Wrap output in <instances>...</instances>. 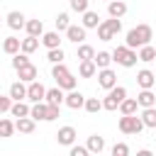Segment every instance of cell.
Listing matches in <instances>:
<instances>
[{
    "label": "cell",
    "mask_w": 156,
    "mask_h": 156,
    "mask_svg": "<svg viewBox=\"0 0 156 156\" xmlns=\"http://www.w3.org/2000/svg\"><path fill=\"white\" fill-rule=\"evenodd\" d=\"M154 39V32L149 24H136L127 32V39H124V46L129 49H141V46H149V41Z\"/></svg>",
    "instance_id": "1"
},
{
    "label": "cell",
    "mask_w": 156,
    "mask_h": 156,
    "mask_svg": "<svg viewBox=\"0 0 156 156\" xmlns=\"http://www.w3.org/2000/svg\"><path fill=\"white\" fill-rule=\"evenodd\" d=\"M112 61H115L117 66H122V68H132V66H136V61H139V51H134V49H129V46H117V49L112 51Z\"/></svg>",
    "instance_id": "2"
},
{
    "label": "cell",
    "mask_w": 156,
    "mask_h": 156,
    "mask_svg": "<svg viewBox=\"0 0 156 156\" xmlns=\"http://www.w3.org/2000/svg\"><path fill=\"white\" fill-rule=\"evenodd\" d=\"M124 100H127V88H124V85H117V88H112V90L105 95L102 107L110 110V112H115V110H119V105H122Z\"/></svg>",
    "instance_id": "3"
},
{
    "label": "cell",
    "mask_w": 156,
    "mask_h": 156,
    "mask_svg": "<svg viewBox=\"0 0 156 156\" xmlns=\"http://www.w3.org/2000/svg\"><path fill=\"white\" fill-rule=\"evenodd\" d=\"M117 127H119L122 134H139V132L144 129V122H141V117H136V115H122L119 122H117Z\"/></svg>",
    "instance_id": "4"
},
{
    "label": "cell",
    "mask_w": 156,
    "mask_h": 156,
    "mask_svg": "<svg viewBox=\"0 0 156 156\" xmlns=\"http://www.w3.org/2000/svg\"><path fill=\"white\" fill-rule=\"evenodd\" d=\"M98 85L102 88V90H112V88H117V73L112 71V68H102V71H98Z\"/></svg>",
    "instance_id": "5"
},
{
    "label": "cell",
    "mask_w": 156,
    "mask_h": 156,
    "mask_svg": "<svg viewBox=\"0 0 156 156\" xmlns=\"http://www.w3.org/2000/svg\"><path fill=\"white\" fill-rule=\"evenodd\" d=\"M136 85H139L141 90H151V88L156 85V73L149 71V68H141V71L136 73Z\"/></svg>",
    "instance_id": "6"
},
{
    "label": "cell",
    "mask_w": 156,
    "mask_h": 156,
    "mask_svg": "<svg viewBox=\"0 0 156 156\" xmlns=\"http://www.w3.org/2000/svg\"><path fill=\"white\" fill-rule=\"evenodd\" d=\"M27 100H32V102H44V100H46V88H44L39 80L29 83V85H27Z\"/></svg>",
    "instance_id": "7"
},
{
    "label": "cell",
    "mask_w": 156,
    "mask_h": 156,
    "mask_svg": "<svg viewBox=\"0 0 156 156\" xmlns=\"http://www.w3.org/2000/svg\"><path fill=\"white\" fill-rule=\"evenodd\" d=\"M76 136H78V134H76V129H73V127H68V124H66V127H61V129L56 132V141H58L61 146H73V144H76Z\"/></svg>",
    "instance_id": "8"
},
{
    "label": "cell",
    "mask_w": 156,
    "mask_h": 156,
    "mask_svg": "<svg viewBox=\"0 0 156 156\" xmlns=\"http://www.w3.org/2000/svg\"><path fill=\"white\" fill-rule=\"evenodd\" d=\"M85 32H88V29H85L83 24H71L68 32H66V39L73 41V44H83V41H85Z\"/></svg>",
    "instance_id": "9"
},
{
    "label": "cell",
    "mask_w": 156,
    "mask_h": 156,
    "mask_svg": "<svg viewBox=\"0 0 156 156\" xmlns=\"http://www.w3.org/2000/svg\"><path fill=\"white\" fill-rule=\"evenodd\" d=\"M2 51H5L7 56H17V54L22 51V39H17V37H5Z\"/></svg>",
    "instance_id": "10"
},
{
    "label": "cell",
    "mask_w": 156,
    "mask_h": 156,
    "mask_svg": "<svg viewBox=\"0 0 156 156\" xmlns=\"http://www.w3.org/2000/svg\"><path fill=\"white\" fill-rule=\"evenodd\" d=\"M17 76H20V80H22V83H27V85H29V83H34V80H37L39 71H37V66H34V63H27V66H22V68L17 71Z\"/></svg>",
    "instance_id": "11"
},
{
    "label": "cell",
    "mask_w": 156,
    "mask_h": 156,
    "mask_svg": "<svg viewBox=\"0 0 156 156\" xmlns=\"http://www.w3.org/2000/svg\"><path fill=\"white\" fill-rule=\"evenodd\" d=\"M44 102H46V105H56V107H61V105H66V95H63L61 88H49Z\"/></svg>",
    "instance_id": "12"
},
{
    "label": "cell",
    "mask_w": 156,
    "mask_h": 156,
    "mask_svg": "<svg viewBox=\"0 0 156 156\" xmlns=\"http://www.w3.org/2000/svg\"><path fill=\"white\" fill-rule=\"evenodd\" d=\"M85 95L83 93H78V90H71L68 95H66V107H71V110H80V107H85Z\"/></svg>",
    "instance_id": "13"
},
{
    "label": "cell",
    "mask_w": 156,
    "mask_h": 156,
    "mask_svg": "<svg viewBox=\"0 0 156 156\" xmlns=\"http://www.w3.org/2000/svg\"><path fill=\"white\" fill-rule=\"evenodd\" d=\"M7 27H10V29H24V27H27V20H24V15H22L20 10H12V12H7Z\"/></svg>",
    "instance_id": "14"
},
{
    "label": "cell",
    "mask_w": 156,
    "mask_h": 156,
    "mask_svg": "<svg viewBox=\"0 0 156 156\" xmlns=\"http://www.w3.org/2000/svg\"><path fill=\"white\" fill-rule=\"evenodd\" d=\"M107 15L115 17V20L124 17V15H127V2H122V0H112V2H107Z\"/></svg>",
    "instance_id": "15"
},
{
    "label": "cell",
    "mask_w": 156,
    "mask_h": 156,
    "mask_svg": "<svg viewBox=\"0 0 156 156\" xmlns=\"http://www.w3.org/2000/svg\"><path fill=\"white\" fill-rule=\"evenodd\" d=\"M136 102H139L141 110H146V107H156V95H154V90H141V93L136 95Z\"/></svg>",
    "instance_id": "16"
},
{
    "label": "cell",
    "mask_w": 156,
    "mask_h": 156,
    "mask_svg": "<svg viewBox=\"0 0 156 156\" xmlns=\"http://www.w3.org/2000/svg\"><path fill=\"white\" fill-rule=\"evenodd\" d=\"M80 24L85 27V29H98L102 22H100V15L98 12H93V10H88L85 15H83V20H80Z\"/></svg>",
    "instance_id": "17"
},
{
    "label": "cell",
    "mask_w": 156,
    "mask_h": 156,
    "mask_svg": "<svg viewBox=\"0 0 156 156\" xmlns=\"http://www.w3.org/2000/svg\"><path fill=\"white\" fill-rule=\"evenodd\" d=\"M27 37H44L46 32H44V24H41V20H27Z\"/></svg>",
    "instance_id": "18"
},
{
    "label": "cell",
    "mask_w": 156,
    "mask_h": 156,
    "mask_svg": "<svg viewBox=\"0 0 156 156\" xmlns=\"http://www.w3.org/2000/svg\"><path fill=\"white\" fill-rule=\"evenodd\" d=\"M10 98H12L15 102H22V100L27 98V85H24L22 80L12 83V85H10Z\"/></svg>",
    "instance_id": "19"
},
{
    "label": "cell",
    "mask_w": 156,
    "mask_h": 156,
    "mask_svg": "<svg viewBox=\"0 0 156 156\" xmlns=\"http://www.w3.org/2000/svg\"><path fill=\"white\" fill-rule=\"evenodd\" d=\"M41 44L51 51V49H61V37H58V32H46L44 37H41Z\"/></svg>",
    "instance_id": "20"
},
{
    "label": "cell",
    "mask_w": 156,
    "mask_h": 156,
    "mask_svg": "<svg viewBox=\"0 0 156 156\" xmlns=\"http://www.w3.org/2000/svg\"><path fill=\"white\" fill-rule=\"evenodd\" d=\"M46 115H49V105H46V102H34V105H32V115H29L32 119L46 122Z\"/></svg>",
    "instance_id": "21"
},
{
    "label": "cell",
    "mask_w": 156,
    "mask_h": 156,
    "mask_svg": "<svg viewBox=\"0 0 156 156\" xmlns=\"http://www.w3.org/2000/svg\"><path fill=\"white\" fill-rule=\"evenodd\" d=\"M95 73H98L95 61H80V66H78V76L80 78H93Z\"/></svg>",
    "instance_id": "22"
},
{
    "label": "cell",
    "mask_w": 156,
    "mask_h": 156,
    "mask_svg": "<svg viewBox=\"0 0 156 156\" xmlns=\"http://www.w3.org/2000/svg\"><path fill=\"white\" fill-rule=\"evenodd\" d=\"M15 124H17V132H20V134H32L34 127H37V119H32V117H22V119H17Z\"/></svg>",
    "instance_id": "23"
},
{
    "label": "cell",
    "mask_w": 156,
    "mask_h": 156,
    "mask_svg": "<svg viewBox=\"0 0 156 156\" xmlns=\"http://www.w3.org/2000/svg\"><path fill=\"white\" fill-rule=\"evenodd\" d=\"M88 149H90V154H100L102 149H105V139L100 136V134H90L88 136V144H85Z\"/></svg>",
    "instance_id": "24"
},
{
    "label": "cell",
    "mask_w": 156,
    "mask_h": 156,
    "mask_svg": "<svg viewBox=\"0 0 156 156\" xmlns=\"http://www.w3.org/2000/svg\"><path fill=\"white\" fill-rule=\"evenodd\" d=\"M141 122H144V127H149V129H156V107H146V110H141Z\"/></svg>",
    "instance_id": "25"
},
{
    "label": "cell",
    "mask_w": 156,
    "mask_h": 156,
    "mask_svg": "<svg viewBox=\"0 0 156 156\" xmlns=\"http://www.w3.org/2000/svg\"><path fill=\"white\" fill-rule=\"evenodd\" d=\"M39 41H41V39H37V37H24V39H22V54H27V56L34 54V51L39 49Z\"/></svg>",
    "instance_id": "26"
},
{
    "label": "cell",
    "mask_w": 156,
    "mask_h": 156,
    "mask_svg": "<svg viewBox=\"0 0 156 156\" xmlns=\"http://www.w3.org/2000/svg\"><path fill=\"white\" fill-rule=\"evenodd\" d=\"M76 83H78V80H76V76H73V73H68V76H63V78H58V80H56V88H61V90H68V93H71V90H76Z\"/></svg>",
    "instance_id": "27"
},
{
    "label": "cell",
    "mask_w": 156,
    "mask_h": 156,
    "mask_svg": "<svg viewBox=\"0 0 156 156\" xmlns=\"http://www.w3.org/2000/svg\"><path fill=\"white\" fill-rule=\"evenodd\" d=\"M10 115H12V117H17V119H22V117H29V115H32V107H29L27 102H15Z\"/></svg>",
    "instance_id": "28"
},
{
    "label": "cell",
    "mask_w": 156,
    "mask_h": 156,
    "mask_svg": "<svg viewBox=\"0 0 156 156\" xmlns=\"http://www.w3.org/2000/svg\"><path fill=\"white\" fill-rule=\"evenodd\" d=\"M110 63H112V54H107V51H98V54H95V66H98V71L110 68Z\"/></svg>",
    "instance_id": "29"
},
{
    "label": "cell",
    "mask_w": 156,
    "mask_h": 156,
    "mask_svg": "<svg viewBox=\"0 0 156 156\" xmlns=\"http://www.w3.org/2000/svg\"><path fill=\"white\" fill-rule=\"evenodd\" d=\"M136 110H139L136 98H127V100L119 105V112H122V115H136Z\"/></svg>",
    "instance_id": "30"
},
{
    "label": "cell",
    "mask_w": 156,
    "mask_h": 156,
    "mask_svg": "<svg viewBox=\"0 0 156 156\" xmlns=\"http://www.w3.org/2000/svg\"><path fill=\"white\" fill-rule=\"evenodd\" d=\"M17 129V124L12 122V119H7V117H2L0 119V136L2 139H7V136H12V132Z\"/></svg>",
    "instance_id": "31"
},
{
    "label": "cell",
    "mask_w": 156,
    "mask_h": 156,
    "mask_svg": "<svg viewBox=\"0 0 156 156\" xmlns=\"http://www.w3.org/2000/svg\"><path fill=\"white\" fill-rule=\"evenodd\" d=\"M78 58L80 61H95V49L90 44H80L78 46Z\"/></svg>",
    "instance_id": "32"
},
{
    "label": "cell",
    "mask_w": 156,
    "mask_h": 156,
    "mask_svg": "<svg viewBox=\"0 0 156 156\" xmlns=\"http://www.w3.org/2000/svg\"><path fill=\"white\" fill-rule=\"evenodd\" d=\"M154 58H156V46H151V44H149V46H141V49H139V61L151 63Z\"/></svg>",
    "instance_id": "33"
},
{
    "label": "cell",
    "mask_w": 156,
    "mask_h": 156,
    "mask_svg": "<svg viewBox=\"0 0 156 156\" xmlns=\"http://www.w3.org/2000/svg\"><path fill=\"white\" fill-rule=\"evenodd\" d=\"M54 22H56V32H68V27H71V20H68V12H58Z\"/></svg>",
    "instance_id": "34"
},
{
    "label": "cell",
    "mask_w": 156,
    "mask_h": 156,
    "mask_svg": "<svg viewBox=\"0 0 156 156\" xmlns=\"http://www.w3.org/2000/svg\"><path fill=\"white\" fill-rule=\"evenodd\" d=\"M83 110L90 112V115H95V112H100V110H105V107H102V100H98V98H88Z\"/></svg>",
    "instance_id": "35"
},
{
    "label": "cell",
    "mask_w": 156,
    "mask_h": 156,
    "mask_svg": "<svg viewBox=\"0 0 156 156\" xmlns=\"http://www.w3.org/2000/svg\"><path fill=\"white\" fill-rule=\"evenodd\" d=\"M63 58H66V54H63V49H51L49 54H46V61L49 63H63Z\"/></svg>",
    "instance_id": "36"
},
{
    "label": "cell",
    "mask_w": 156,
    "mask_h": 156,
    "mask_svg": "<svg viewBox=\"0 0 156 156\" xmlns=\"http://www.w3.org/2000/svg\"><path fill=\"white\" fill-rule=\"evenodd\" d=\"M98 37H100V41H112V39H115V34H112V29L107 27V22H102V24L98 27Z\"/></svg>",
    "instance_id": "37"
},
{
    "label": "cell",
    "mask_w": 156,
    "mask_h": 156,
    "mask_svg": "<svg viewBox=\"0 0 156 156\" xmlns=\"http://www.w3.org/2000/svg\"><path fill=\"white\" fill-rule=\"evenodd\" d=\"M27 63H32L27 54H22V51H20L17 56H12V66H15V71H20V68H22V66H27Z\"/></svg>",
    "instance_id": "38"
},
{
    "label": "cell",
    "mask_w": 156,
    "mask_h": 156,
    "mask_svg": "<svg viewBox=\"0 0 156 156\" xmlns=\"http://www.w3.org/2000/svg\"><path fill=\"white\" fill-rule=\"evenodd\" d=\"M68 73H71V71L66 68V63H56V66L51 68V78H54V80H58V78H63V76H68Z\"/></svg>",
    "instance_id": "39"
},
{
    "label": "cell",
    "mask_w": 156,
    "mask_h": 156,
    "mask_svg": "<svg viewBox=\"0 0 156 156\" xmlns=\"http://www.w3.org/2000/svg\"><path fill=\"white\" fill-rule=\"evenodd\" d=\"M71 10L85 15V12H88V0H71Z\"/></svg>",
    "instance_id": "40"
},
{
    "label": "cell",
    "mask_w": 156,
    "mask_h": 156,
    "mask_svg": "<svg viewBox=\"0 0 156 156\" xmlns=\"http://www.w3.org/2000/svg\"><path fill=\"white\" fill-rule=\"evenodd\" d=\"M68 156H90V149L88 146H80V144H73L71 151H68Z\"/></svg>",
    "instance_id": "41"
},
{
    "label": "cell",
    "mask_w": 156,
    "mask_h": 156,
    "mask_svg": "<svg viewBox=\"0 0 156 156\" xmlns=\"http://www.w3.org/2000/svg\"><path fill=\"white\" fill-rule=\"evenodd\" d=\"M12 105H15V100L10 95H2L0 98V112H12Z\"/></svg>",
    "instance_id": "42"
},
{
    "label": "cell",
    "mask_w": 156,
    "mask_h": 156,
    "mask_svg": "<svg viewBox=\"0 0 156 156\" xmlns=\"http://www.w3.org/2000/svg\"><path fill=\"white\" fill-rule=\"evenodd\" d=\"M112 156H129V146H127L124 141L115 144V146H112Z\"/></svg>",
    "instance_id": "43"
},
{
    "label": "cell",
    "mask_w": 156,
    "mask_h": 156,
    "mask_svg": "<svg viewBox=\"0 0 156 156\" xmlns=\"http://www.w3.org/2000/svg\"><path fill=\"white\" fill-rule=\"evenodd\" d=\"M105 22H107V27L112 29V34H115V37H117V34L122 32V22H119V20H115V17H110V20H105Z\"/></svg>",
    "instance_id": "44"
},
{
    "label": "cell",
    "mask_w": 156,
    "mask_h": 156,
    "mask_svg": "<svg viewBox=\"0 0 156 156\" xmlns=\"http://www.w3.org/2000/svg\"><path fill=\"white\" fill-rule=\"evenodd\" d=\"M61 117V107H56V105H49V115H46V122H54V119H58Z\"/></svg>",
    "instance_id": "45"
},
{
    "label": "cell",
    "mask_w": 156,
    "mask_h": 156,
    "mask_svg": "<svg viewBox=\"0 0 156 156\" xmlns=\"http://www.w3.org/2000/svg\"><path fill=\"white\" fill-rule=\"evenodd\" d=\"M136 156H154L149 149H141V151H136Z\"/></svg>",
    "instance_id": "46"
},
{
    "label": "cell",
    "mask_w": 156,
    "mask_h": 156,
    "mask_svg": "<svg viewBox=\"0 0 156 156\" xmlns=\"http://www.w3.org/2000/svg\"><path fill=\"white\" fill-rule=\"evenodd\" d=\"M107 2H112V0H107Z\"/></svg>",
    "instance_id": "47"
},
{
    "label": "cell",
    "mask_w": 156,
    "mask_h": 156,
    "mask_svg": "<svg viewBox=\"0 0 156 156\" xmlns=\"http://www.w3.org/2000/svg\"><path fill=\"white\" fill-rule=\"evenodd\" d=\"M122 2H127V0H122Z\"/></svg>",
    "instance_id": "48"
}]
</instances>
